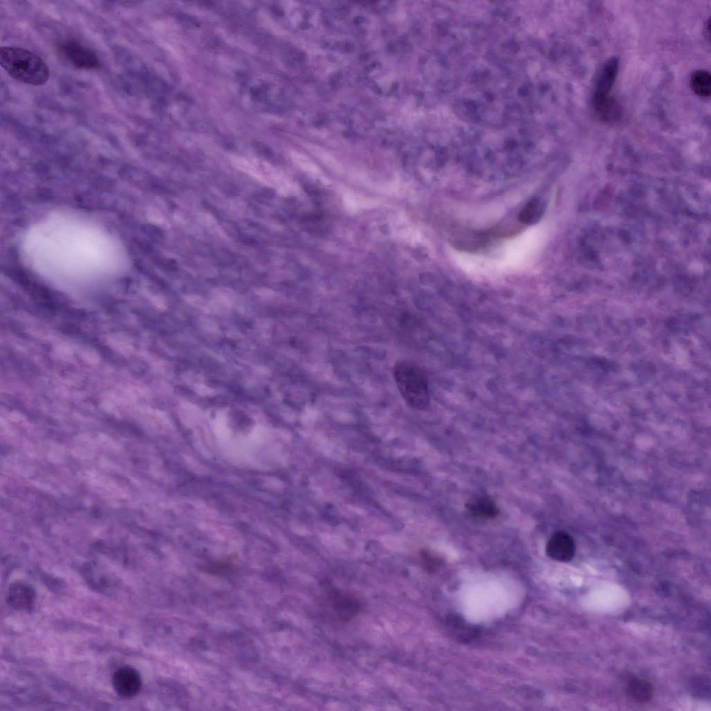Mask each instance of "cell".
<instances>
[{
	"label": "cell",
	"instance_id": "ba28073f",
	"mask_svg": "<svg viewBox=\"0 0 711 711\" xmlns=\"http://www.w3.org/2000/svg\"><path fill=\"white\" fill-rule=\"evenodd\" d=\"M619 68L616 57L610 58L603 67L597 79L593 99L608 97L615 81Z\"/></svg>",
	"mask_w": 711,
	"mask_h": 711
},
{
	"label": "cell",
	"instance_id": "8fae6325",
	"mask_svg": "<svg viewBox=\"0 0 711 711\" xmlns=\"http://www.w3.org/2000/svg\"><path fill=\"white\" fill-rule=\"evenodd\" d=\"M627 691L629 696L639 703L649 701L653 695L652 685L649 681L638 678L629 681Z\"/></svg>",
	"mask_w": 711,
	"mask_h": 711
},
{
	"label": "cell",
	"instance_id": "5b68a950",
	"mask_svg": "<svg viewBox=\"0 0 711 711\" xmlns=\"http://www.w3.org/2000/svg\"><path fill=\"white\" fill-rule=\"evenodd\" d=\"M112 683L115 692L126 699L135 696L142 686L138 671L128 666L119 669L114 674Z\"/></svg>",
	"mask_w": 711,
	"mask_h": 711
},
{
	"label": "cell",
	"instance_id": "7a4b0ae2",
	"mask_svg": "<svg viewBox=\"0 0 711 711\" xmlns=\"http://www.w3.org/2000/svg\"><path fill=\"white\" fill-rule=\"evenodd\" d=\"M393 374L399 392L409 406L423 410L429 405L428 378L417 364L408 360L399 361L394 366Z\"/></svg>",
	"mask_w": 711,
	"mask_h": 711
},
{
	"label": "cell",
	"instance_id": "3957f363",
	"mask_svg": "<svg viewBox=\"0 0 711 711\" xmlns=\"http://www.w3.org/2000/svg\"><path fill=\"white\" fill-rule=\"evenodd\" d=\"M63 58L78 69H95L100 67L97 55L92 50L72 40L63 42L59 47Z\"/></svg>",
	"mask_w": 711,
	"mask_h": 711
},
{
	"label": "cell",
	"instance_id": "4fadbf2b",
	"mask_svg": "<svg viewBox=\"0 0 711 711\" xmlns=\"http://www.w3.org/2000/svg\"><path fill=\"white\" fill-rule=\"evenodd\" d=\"M691 87L699 97H708L711 94V76L705 70L696 71L690 80Z\"/></svg>",
	"mask_w": 711,
	"mask_h": 711
},
{
	"label": "cell",
	"instance_id": "30bf717a",
	"mask_svg": "<svg viewBox=\"0 0 711 711\" xmlns=\"http://www.w3.org/2000/svg\"><path fill=\"white\" fill-rule=\"evenodd\" d=\"M467 509L473 516L484 519L494 518L498 513L495 503L485 497L472 499L467 504Z\"/></svg>",
	"mask_w": 711,
	"mask_h": 711
},
{
	"label": "cell",
	"instance_id": "9c48e42d",
	"mask_svg": "<svg viewBox=\"0 0 711 711\" xmlns=\"http://www.w3.org/2000/svg\"><path fill=\"white\" fill-rule=\"evenodd\" d=\"M593 106L599 118L607 122H617L621 117V109L618 102L610 96L593 99Z\"/></svg>",
	"mask_w": 711,
	"mask_h": 711
},
{
	"label": "cell",
	"instance_id": "52a82bcc",
	"mask_svg": "<svg viewBox=\"0 0 711 711\" xmlns=\"http://www.w3.org/2000/svg\"><path fill=\"white\" fill-rule=\"evenodd\" d=\"M35 590L28 585L15 583L10 585L7 594L8 603L16 610H30L35 603Z\"/></svg>",
	"mask_w": 711,
	"mask_h": 711
},
{
	"label": "cell",
	"instance_id": "6da1fadb",
	"mask_svg": "<svg viewBox=\"0 0 711 711\" xmlns=\"http://www.w3.org/2000/svg\"><path fill=\"white\" fill-rule=\"evenodd\" d=\"M0 64L15 80L31 85L45 84L49 78L46 62L34 53L19 47H1Z\"/></svg>",
	"mask_w": 711,
	"mask_h": 711
},
{
	"label": "cell",
	"instance_id": "7c38bea8",
	"mask_svg": "<svg viewBox=\"0 0 711 711\" xmlns=\"http://www.w3.org/2000/svg\"><path fill=\"white\" fill-rule=\"evenodd\" d=\"M544 206L538 198L530 200L519 215V220L526 224H533L539 221L544 212Z\"/></svg>",
	"mask_w": 711,
	"mask_h": 711
},
{
	"label": "cell",
	"instance_id": "277c9868",
	"mask_svg": "<svg viewBox=\"0 0 711 711\" xmlns=\"http://www.w3.org/2000/svg\"><path fill=\"white\" fill-rule=\"evenodd\" d=\"M326 595L335 614L343 621L351 620L361 610V602L359 599L337 588L331 587Z\"/></svg>",
	"mask_w": 711,
	"mask_h": 711
},
{
	"label": "cell",
	"instance_id": "8992f818",
	"mask_svg": "<svg viewBox=\"0 0 711 711\" xmlns=\"http://www.w3.org/2000/svg\"><path fill=\"white\" fill-rule=\"evenodd\" d=\"M575 551L576 546L572 537L562 531L552 535L546 548L547 555L559 562L570 561L574 555Z\"/></svg>",
	"mask_w": 711,
	"mask_h": 711
}]
</instances>
